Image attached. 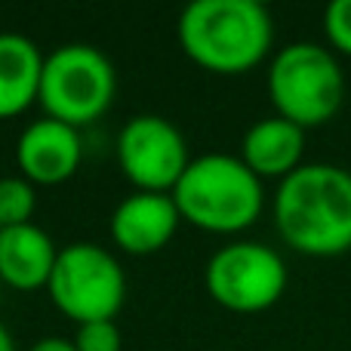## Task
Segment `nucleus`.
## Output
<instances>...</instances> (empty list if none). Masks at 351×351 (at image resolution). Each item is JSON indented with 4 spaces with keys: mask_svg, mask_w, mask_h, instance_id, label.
<instances>
[{
    "mask_svg": "<svg viewBox=\"0 0 351 351\" xmlns=\"http://www.w3.org/2000/svg\"><path fill=\"white\" fill-rule=\"evenodd\" d=\"M274 225L287 247L305 256H342L351 250V173L333 164H302L280 179Z\"/></svg>",
    "mask_w": 351,
    "mask_h": 351,
    "instance_id": "1",
    "label": "nucleus"
},
{
    "mask_svg": "<svg viewBox=\"0 0 351 351\" xmlns=\"http://www.w3.org/2000/svg\"><path fill=\"white\" fill-rule=\"evenodd\" d=\"M271 16L256 0H194L179 16V47L213 74H243L268 56Z\"/></svg>",
    "mask_w": 351,
    "mask_h": 351,
    "instance_id": "2",
    "label": "nucleus"
},
{
    "mask_svg": "<svg viewBox=\"0 0 351 351\" xmlns=\"http://www.w3.org/2000/svg\"><path fill=\"white\" fill-rule=\"evenodd\" d=\"M182 222L210 234L247 231L265 206L262 179L231 154H200L173 188Z\"/></svg>",
    "mask_w": 351,
    "mask_h": 351,
    "instance_id": "3",
    "label": "nucleus"
},
{
    "mask_svg": "<svg viewBox=\"0 0 351 351\" xmlns=\"http://www.w3.org/2000/svg\"><path fill=\"white\" fill-rule=\"evenodd\" d=\"M268 99L278 117L299 130L333 121L346 99L339 62L317 43H287L268 68Z\"/></svg>",
    "mask_w": 351,
    "mask_h": 351,
    "instance_id": "4",
    "label": "nucleus"
},
{
    "mask_svg": "<svg viewBox=\"0 0 351 351\" xmlns=\"http://www.w3.org/2000/svg\"><path fill=\"white\" fill-rule=\"evenodd\" d=\"M117 74L111 59L90 43H65L43 59L40 105L47 117L80 130L111 108Z\"/></svg>",
    "mask_w": 351,
    "mask_h": 351,
    "instance_id": "5",
    "label": "nucleus"
},
{
    "mask_svg": "<svg viewBox=\"0 0 351 351\" xmlns=\"http://www.w3.org/2000/svg\"><path fill=\"white\" fill-rule=\"evenodd\" d=\"M47 290L56 308L77 321V327L93 321H114L127 299V274L111 250L77 241L59 250Z\"/></svg>",
    "mask_w": 351,
    "mask_h": 351,
    "instance_id": "6",
    "label": "nucleus"
},
{
    "mask_svg": "<svg viewBox=\"0 0 351 351\" xmlns=\"http://www.w3.org/2000/svg\"><path fill=\"white\" fill-rule=\"evenodd\" d=\"M204 284L216 305L234 315H259L284 296L287 265L265 243L234 241L210 256Z\"/></svg>",
    "mask_w": 351,
    "mask_h": 351,
    "instance_id": "7",
    "label": "nucleus"
},
{
    "mask_svg": "<svg viewBox=\"0 0 351 351\" xmlns=\"http://www.w3.org/2000/svg\"><path fill=\"white\" fill-rule=\"evenodd\" d=\"M117 164L136 191L170 194L188 170V142L173 121L160 114H136L117 136Z\"/></svg>",
    "mask_w": 351,
    "mask_h": 351,
    "instance_id": "8",
    "label": "nucleus"
},
{
    "mask_svg": "<svg viewBox=\"0 0 351 351\" xmlns=\"http://www.w3.org/2000/svg\"><path fill=\"white\" fill-rule=\"evenodd\" d=\"M80 160H84L80 130L53 117L28 123L16 142L19 176H25L31 185H62L77 173Z\"/></svg>",
    "mask_w": 351,
    "mask_h": 351,
    "instance_id": "9",
    "label": "nucleus"
},
{
    "mask_svg": "<svg viewBox=\"0 0 351 351\" xmlns=\"http://www.w3.org/2000/svg\"><path fill=\"white\" fill-rule=\"evenodd\" d=\"M182 216L176 210L173 194L133 191L123 197L111 213V241L121 253L130 256H152L160 253L176 237Z\"/></svg>",
    "mask_w": 351,
    "mask_h": 351,
    "instance_id": "10",
    "label": "nucleus"
},
{
    "mask_svg": "<svg viewBox=\"0 0 351 351\" xmlns=\"http://www.w3.org/2000/svg\"><path fill=\"white\" fill-rule=\"evenodd\" d=\"M56 250L53 237L40 225H16V228H0V280L19 293L40 290L53 278Z\"/></svg>",
    "mask_w": 351,
    "mask_h": 351,
    "instance_id": "11",
    "label": "nucleus"
},
{
    "mask_svg": "<svg viewBox=\"0 0 351 351\" xmlns=\"http://www.w3.org/2000/svg\"><path fill=\"white\" fill-rule=\"evenodd\" d=\"M305 130L284 117H262L243 133L241 160L259 179H287L302 167Z\"/></svg>",
    "mask_w": 351,
    "mask_h": 351,
    "instance_id": "12",
    "label": "nucleus"
},
{
    "mask_svg": "<svg viewBox=\"0 0 351 351\" xmlns=\"http://www.w3.org/2000/svg\"><path fill=\"white\" fill-rule=\"evenodd\" d=\"M43 59L31 37L16 31L0 34V121L19 117L40 99Z\"/></svg>",
    "mask_w": 351,
    "mask_h": 351,
    "instance_id": "13",
    "label": "nucleus"
},
{
    "mask_svg": "<svg viewBox=\"0 0 351 351\" xmlns=\"http://www.w3.org/2000/svg\"><path fill=\"white\" fill-rule=\"evenodd\" d=\"M37 194L25 176H3L0 179V228L28 225L34 216Z\"/></svg>",
    "mask_w": 351,
    "mask_h": 351,
    "instance_id": "14",
    "label": "nucleus"
},
{
    "mask_svg": "<svg viewBox=\"0 0 351 351\" xmlns=\"http://www.w3.org/2000/svg\"><path fill=\"white\" fill-rule=\"evenodd\" d=\"M74 348L77 351H121L123 333L114 321L80 324L77 333H74Z\"/></svg>",
    "mask_w": 351,
    "mask_h": 351,
    "instance_id": "15",
    "label": "nucleus"
},
{
    "mask_svg": "<svg viewBox=\"0 0 351 351\" xmlns=\"http://www.w3.org/2000/svg\"><path fill=\"white\" fill-rule=\"evenodd\" d=\"M324 31H327V40L339 53L351 56V0H333L327 6V12H324Z\"/></svg>",
    "mask_w": 351,
    "mask_h": 351,
    "instance_id": "16",
    "label": "nucleus"
},
{
    "mask_svg": "<svg viewBox=\"0 0 351 351\" xmlns=\"http://www.w3.org/2000/svg\"><path fill=\"white\" fill-rule=\"evenodd\" d=\"M28 351H77V348H74V339H65V336H43Z\"/></svg>",
    "mask_w": 351,
    "mask_h": 351,
    "instance_id": "17",
    "label": "nucleus"
},
{
    "mask_svg": "<svg viewBox=\"0 0 351 351\" xmlns=\"http://www.w3.org/2000/svg\"><path fill=\"white\" fill-rule=\"evenodd\" d=\"M0 351H16V342H12V336H10V330L0 324Z\"/></svg>",
    "mask_w": 351,
    "mask_h": 351,
    "instance_id": "18",
    "label": "nucleus"
}]
</instances>
